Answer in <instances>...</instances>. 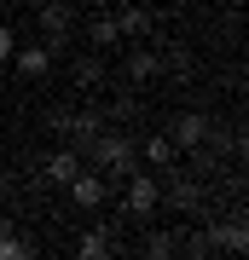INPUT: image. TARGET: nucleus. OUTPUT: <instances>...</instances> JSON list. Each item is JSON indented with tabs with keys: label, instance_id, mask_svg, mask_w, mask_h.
Instances as JSON below:
<instances>
[{
	"label": "nucleus",
	"instance_id": "1",
	"mask_svg": "<svg viewBox=\"0 0 249 260\" xmlns=\"http://www.w3.org/2000/svg\"><path fill=\"white\" fill-rule=\"evenodd\" d=\"M87 156L99 168H110V174H133L139 168V145L128 139V133H93L87 139Z\"/></svg>",
	"mask_w": 249,
	"mask_h": 260
},
{
	"label": "nucleus",
	"instance_id": "2",
	"mask_svg": "<svg viewBox=\"0 0 249 260\" xmlns=\"http://www.w3.org/2000/svg\"><path fill=\"white\" fill-rule=\"evenodd\" d=\"M64 191H70L75 208L93 214V208H104V197H110V179H104V174H87V168H75V179H70Z\"/></svg>",
	"mask_w": 249,
	"mask_h": 260
},
{
	"label": "nucleus",
	"instance_id": "3",
	"mask_svg": "<svg viewBox=\"0 0 249 260\" xmlns=\"http://www.w3.org/2000/svg\"><path fill=\"white\" fill-rule=\"evenodd\" d=\"M157 203H162V185L151 174H128V214L133 220H145V214H157Z\"/></svg>",
	"mask_w": 249,
	"mask_h": 260
},
{
	"label": "nucleus",
	"instance_id": "4",
	"mask_svg": "<svg viewBox=\"0 0 249 260\" xmlns=\"http://www.w3.org/2000/svg\"><path fill=\"white\" fill-rule=\"evenodd\" d=\"M70 6H64V0H46V6H41V41H46V47H64V41H70Z\"/></svg>",
	"mask_w": 249,
	"mask_h": 260
},
{
	"label": "nucleus",
	"instance_id": "5",
	"mask_svg": "<svg viewBox=\"0 0 249 260\" xmlns=\"http://www.w3.org/2000/svg\"><path fill=\"white\" fill-rule=\"evenodd\" d=\"M12 64H18L23 81H41L46 70H52V47L46 41H29V47H12Z\"/></svg>",
	"mask_w": 249,
	"mask_h": 260
},
{
	"label": "nucleus",
	"instance_id": "6",
	"mask_svg": "<svg viewBox=\"0 0 249 260\" xmlns=\"http://www.w3.org/2000/svg\"><path fill=\"white\" fill-rule=\"evenodd\" d=\"M203 133H209V116H203V110H180L174 121H168V139H174L180 150L203 145Z\"/></svg>",
	"mask_w": 249,
	"mask_h": 260
},
{
	"label": "nucleus",
	"instance_id": "7",
	"mask_svg": "<svg viewBox=\"0 0 249 260\" xmlns=\"http://www.w3.org/2000/svg\"><path fill=\"white\" fill-rule=\"evenodd\" d=\"M122 75H128L133 87H145V81H157V75H162V58L139 47V52H128V64H122Z\"/></svg>",
	"mask_w": 249,
	"mask_h": 260
},
{
	"label": "nucleus",
	"instance_id": "8",
	"mask_svg": "<svg viewBox=\"0 0 249 260\" xmlns=\"http://www.w3.org/2000/svg\"><path fill=\"white\" fill-rule=\"evenodd\" d=\"M110 18H116V35H122V41H133V35L151 29V12H145V6H122V12H110Z\"/></svg>",
	"mask_w": 249,
	"mask_h": 260
},
{
	"label": "nucleus",
	"instance_id": "9",
	"mask_svg": "<svg viewBox=\"0 0 249 260\" xmlns=\"http://www.w3.org/2000/svg\"><path fill=\"white\" fill-rule=\"evenodd\" d=\"M174 156H180V145L168 139V133H151L145 139V162L151 168H168V174H174Z\"/></svg>",
	"mask_w": 249,
	"mask_h": 260
},
{
	"label": "nucleus",
	"instance_id": "10",
	"mask_svg": "<svg viewBox=\"0 0 249 260\" xmlns=\"http://www.w3.org/2000/svg\"><path fill=\"white\" fill-rule=\"evenodd\" d=\"M87 41H93V47H99V52H110L116 41H122V35H116V18H110V12H99V18L87 23Z\"/></svg>",
	"mask_w": 249,
	"mask_h": 260
},
{
	"label": "nucleus",
	"instance_id": "11",
	"mask_svg": "<svg viewBox=\"0 0 249 260\" xmlns=\"http://www.w3.org/2000/svg\"><path fill=\"white\" fill-rule=\"evenodd\" d=\"M104 81V58L99 52H75V87H99Z\"/></svg>",
	"mask_w": 249,
	"mask_h": 260
},
{
	"label": "nucleus",
	"instance_id": "12",
	"mask_svg": "<svg viewBox=\"0 0 249 260\" xmlns=\"http://www.w3.org/2000/svg\"><path fill=\"white\" fill-rule=\"evenodd\" d=\"M75 168H81V156H75V150H58V156L46 162V179H52V185H70Z\"/></svg>",
	"mask_w": 249,
	"mask_h": 260
},
{
	"label": "nucleus",
	"instance_id": "13",
	"mask_svg": "<svg viewBox=\"0 0 249 260\" xmlns=\"http://www.w3.org/2000/svg\"><path fill=\"white\" fill-rule=\"evenodd\" d=\"M203 203V191L191 185V179H174V185H168V208H197Z\"/></svg>",
	"mask_w": 249,
	"mask_h": 260
},
{
	"label": "nucleus",
	"instance_id": "14",
	"mask_svg": "<svg viewBox=\"0 0 249 260\" xmlns=\"http://www.w3.org/2000/svg\"><path fill=\"white\" fill-rule=\"evenodd\" d=\"M75 249H81L87 260H104V254H110V237H104V232H87L81 243H75Z\"/></svg>",
	"mask_w": 249,
	"mask_h": 260
},
{
	"label": "nucleus",
	"instance_id": "15",
	"mask_svg": "<svg viewBox=\"0 0 249 260\" xmlns=\"http://www.w3.org/2000/svg\"><path fill=\"white\" fill-rule=\"evenodd\" d=\"M23 254H29V243H23V237H12V232L0 237V260H23Z\"/></svg>",
	"mask_w": 249,
	"mask_h": 260
},
{
	"label": "nucleus",
	"instance_id": "16",
	"mask_svg": "<svg viewBox=\"0 0 249 260\" xmlns=\"http://www.w3.org/2000/svg\"><path fill=\"white\" fill-rule=\"evenodd\" d=\"M12 47H18V29L0 23V64H12Z\"/></svg>",
	"mask_w": 249,
	"mask_h": 260
},
{
	"label": "nucleus",
	"instance_id": "17",
	"mask_svg": "<svg viewBox=\"0 0 249 260\" xmlns=\"http://www.w3.org/2000/svg\"><path fill=\"white\" fill-rule=\"evenodd\" d=\"M174 249H180V243H174V237H162V232L145 243V254H157V260H162V254H174Z\"/></svg>",
	"mask_w": 249,
	"mask_h": 260
},
{
	"label": "nucleus",
	"instance_id": "18",
	"mask_svg": "<svg viewBox=\"0 0 249 260\" xmlns=\"http://www.w3.org/2000/svg\"><path fill=\"white\" fill-rule=\"evenodd\" d=\"M6 232H12V220H6V214H0V237H6Z\"/></svg>",
	"mask_w": 249,
	"mask_h": 260
}]
</instances>
